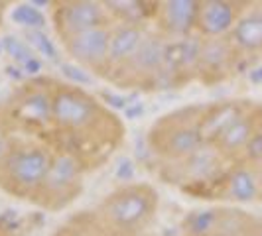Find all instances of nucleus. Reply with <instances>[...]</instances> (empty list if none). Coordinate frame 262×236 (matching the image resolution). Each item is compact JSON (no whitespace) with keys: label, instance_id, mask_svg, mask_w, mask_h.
Returning <instances> with one entry per match:
<instances>
[{"label":"nucleus","instance_id":"obj_20","mask_svg":"<svg viewBox=\"0 0 262 236\" xmlns=\"http://www.w3.org/2000/svg\"><path fill=\"white\" fill-rule=\"evenodd\" d=\"M103 6L113 24L152 28L158 0H105Z\"/></svg>","mask_w":262,"mask_h":236},{"label":"nucleus","instance_id":"obj_16","mask_svg":"<svg viewBox=\"0 0 262 236\" xmlns=\"http://www.w3.org/2000/svg\"><path fill=\"white\" fill-rule=\"evenodd\" d=\"M260 122H262V105L256 103V101H252L249 108L236 118L235 122L211 146H215L225 159H229L231 163H236L241 159L245 148L249 144V140L252 138V134L258 128Z\"/></svg>","mask_w":262,"mask_h":236},{"label":"nucleus","instance_id":"obj_21","mask_svg":"<svg viewBox=\"0 0 262 236\" xmlns=\"http://www.w3.org/2000/svg\"><path fill=\"white\" fill-rule=\"evenodd\" d=\"M46 6H50V2H18L10 6L6 16L12 24L22 28V32L46 30L50 24V16L43 10Z\"/></svg>","mask_w":262,"mask_h":236},{"label":"nucleus","instance_id":"obj_12","mask_svg":"<svg viewBox=\"0 0 262 236\" xmlns=\"http://www.w3.org/2000/svg\"><path fill=\"white\" fill-rule=\"evenodd\" d=\"M199 48H201V38L197 34L185 39L168 41L160 89H182L187 83L195 81Z\"/></svg>","mask_w":262,"mask_h":236},{"label":"nucleus","instance_id":"obj_11","mask_svg":"<svg viewBox=\"0 0 262 236\" xmlns=\"http://www.w3.org/2000/svg\"><path fill=\"white\" fill-rule=\"evenodd\" d=\"M113 26V24H111ZM111 26H99L81 32L77 36L59 41L61 52L75 65L83 67L95 77H108V43H111Z\"/></svg>","mask_w":262,"mask_h":236},{"label":"nucleus","instance_id":"obj_31","mask_svg":"<svg viewBox=\"0 0 262 236\" xmlns=\"http://www.w3.org/2000/svg\"><path fill=\"white\" fill-rule=\"evenodd\" d=\"M134 175H136L134 161L128 159V157L120 159V163L117 166V171H115V177H117L118 181H122V185H124V183H132L134 181Z\"/></svg>","mask_w":262,"mask_h":236},{"label":"nucleus","instance_id":"obj_8","mask_svg":"<svg viewBox=\"0 0 262 236\" xmlns=\"http://www.w3.org/2000/svg\"><path fill=\"white\" fill-rule=\"evenodd\" d=\"M168 41L170 39H166L162 34H158L154 28H150L146 32L138 52L132 55L130 61L117 69L106 81H111L113 85H117L120 89H136V91L160 89Z\"/></svg>","mask_w":262,"mask_h":236},{"label":"nucleus","instance_id":"obj_37","mask_svg":"<svg viewBox=\"0 0 262 236\" xmlns=\"http://www.w3.org/2000/svg\"><path fill=\"white\" fill-rule=\"evenodd\" d=\"M256 224H258V223H256ZM254 228H256V226H254ZM254 228H252V230H250L249 234H245V236H254Z\"/></svg>","mask_w":262,"mask_h":236},{"label":"nucleus","instance_id":"obj_22","mask_svg":"<svg viewBox=\"0 0 262 236\" xmlns=\"http://www.w3.org/2000/svg\"><path fill=\"white\" fill-rule=\"evenodd\" d=\"M223 207H211V209H197L187 213L182 221V232L184 236H199L217 232L219 221H221Z\"/></svg>","mask_w":262,"mask_h":236},{"label":"nucleus","instance_id":"obj_9","mask_svg":"<svg viewBox=\"0 0 262 236\" xmlns=\"http://www.w3.org/2000/svg\"><path fill=\"white\" fill-rule=\"evenodd\" d=\"M50 24L59 41L99 26H111L103 2L99 0H57L50 2Z\"/></svg>","mask_w":262,"mask_h":236},{"label":"nucleus","instance_id":"obj_2","mask_svg":"<svg viewBox=\"0 0 262 236\" xmlns=\"http://www.w3.org/2000/svg\"><path fill=\"white\" fill-rule=\"evenodd\" d=\"M160 195L150 183L118 185L95 207V217L108 236H144L156 221Z\"/></svg>","mask_w":262,"mask_h":236},{"label":"nucleus","instance_id":"obj_27","mask_svg":"<svg viewBox=\"0 0 262 236\" xmlns=\"http://www.w3.org/2000/svg\"><path fill=\"white\" fill-rule=\"evenodd\" d=\"M59 75L66 79V83L69 85H75V87H81V89H85V87H91L93 83H95V75H91L89 71H85L83 67L75 65L73 61H61L59 63Z\"/></svg>","mask_w":262,"mask_h":236},{"label":"nucleus","instance_id":"obj_30","mask_svg":"<svg viewBox=\"0 0 262 236\" xmlns=\"http://www.w3.org/2000/svg\"><path fill=\"white\" fill-rule=\"evenodd\" d=\"M16 138H18V136L6 126L4 118H2V114H0V163L4 161V157L10 154L14 142H16Z\"/></svg>","mask_w":262,"mask_h":236},{"label":"nucleus","instance_id":"obj_5","mask_svg":"<svg viewBox=\"0 0 262 236\" xmlns=\"http://www.w3.org/2000/svg\"><path fill=\"white\" fill-rule=\"evenodd\" d=\"M0 114L14 134L18 132L26 138L32 136L48 142L53 118L52 79H28L10 95L6 105L0 108Z\"/></svg>","mask_w":262,"mask_h":236},{"label":"nucleus","instance_id":"obj_19","mask_svg":"<svg viewBox=\"0 0 262 236\" xmlns=\"http://www.w3.org/2000/svg\"><path fill=\"white\" fill-rule=\"evenodd\" d=\"M148 26H128V24H113L111 26V43H108V77L126 65L132 55L138 52L144 39ZM106 77V79H108Z\"/></svg>","mask_w":262,"mask_h":236},{"label":"nucleus","instance_id":"obj_14","mask_svg":"<svg viewBox=\"0 0 262 236\" xmlns=\"http://www.w3.org/2000/svg\"><path fill=\"white\" fill-rule=\"evenodd\" d=\"M199 0H158L152 28L166 39H185L195 34Z\"/></svg>","mask_w":262,"mask_h":236},{"label":"nucleus","instance_id":"obj_6","mask_svg":"<svg viewBox=\"0 0 262 236\" xmlns=\"http://www.w3.org/2000/svg\"><path fill=\"white\" fill-rule=\"evenodd\" d=\"M229 168L231 161L225 159L215 146L203 144L185 159L158 163V177L164 183L173 185L197 199H211L217 183L223 179Z\"/></svg>","mask_w":262,"mask_h":236},{"label":"nucleus","instance_id":"obj_29","mask_svg":"<svg viewBox=\"0 0 262 236\" xmlns=\"http://www.w3.org/2000/svg\"><path fill=\"white\" fill-rule=\"evenodd\" d=\"M97 99H99L106 108H122V110L132 103V97H126V95H122V92L106 91V89L97 91Z\"/></svg>","mask_w":262,"mask_h":236},{"label":"nucleus","instance_id":"obj_4","mask_svg":"<svg viewBox=\"0 0 262 236\" xmlns=\"http://www.w3.org/2000/svg\"><path fill=\"white\" fill-rule=\"evenodd\" d=\"M53 148L46 140L16 138L10 154L0 163V191L32 203L52 166Z\"/></svg>","mask_w":262,"mask_h":236},{"label":"nucleus","instance_id":"obj_13","mask_svg":"<svg viewBox=\"0 0 262 236\" xmlns=\"http://www.w3.org/2000/svg\"><path fill=\"white\" fill-rule=\"evenodd\" d=\"M249 4L247 0H199L195 34L199 38H229Z\"/></svg>","mask_w":262,"mask_h":236},{"label":"nucleus","instance_id":"obj_36","mask_svg":"<svg viewBox=\"0 0 262 236\" xmlns=\"http://www.w3.org/2000/svg\"><path fill=\"white\" fill-rule=\"evenodd\" d=\"M199 236H223V234H217V232H211V234H199Z\"/></svg>","mask_w":262,"mask_h":236},{"label":"nucleus","instance_id":"obj_32","mask_svg":"<svg viewBox=\"0 0 262 236\" xmlns=\"http://www.w3.org/2000/svg\"><path fill=\"white\" fill-rule=\"evenodd\" d=\"M144 114V105L142 103H134L132 101L130 105L124 108V116L128 118V120H136V118H140Z\"/></svg>","mask_w":262,"mask_h":236},{"label":"nucleus","instance_id":"obj_24","mask_svg":"<svg viewBox=\"0 0 262 236\" xmlns=\"http://www.w3.org/2000/svg\"><path fill=\"white\" fill-rule=\"evenodd\" d=\"M22 38L26 39V43L34 50V53L46 63H55L59 65L61 59V50L57 48V43L53 41L46 30H36V32H22Z\"/></svg>","mask_w":262,"mask_h":236},{"label":"nucleus","instance_id":"obj_25","mask_svg":"<svg viewBox=\"0 0 262 236\" xmlns=\"http://www.w3.org/2000/svg\"><path fill=\"white\" fill-rule=\"evenodd\" d=\"M2 52L10 57L12 65L20 67V69H24L28 63L38 59V55L26 43V39L22 36H16V34H8L2 38Z\"/></svg>","mask_w":262,"mask_h":236},{"label":"nucleus","instance_id":"obj_10","mask_svg":"<svg viewBox=\"0 0 262 236\" xmlns=\"http://www.w3.org/2000/svg\"><path fill=\"white\" fill-rule=\"evenodd\" d=\"M243 61L229 38H201L195 81L205 87L227 83L241 71Z\"/></svg>","mask_w":262,"mask_h":236},{"label":"nucleus","instance_id":"obj_18","mask_svg":"<svg viewBox=\"0 0 262 236\" xmlns=\"http://www.w3.org/2000/svg\"><path fill=\"white\" fill-rule=\"evenodd\" d=\"M250 99H223L203 106L201 114V136L205 144H213L236 118L250 106Z\"/></svg>","mask_w":262,"mask_h":236},{"label":"nucleus","instance_id":"obj_15","mask_svg":"<svg viewBox=\"0 0 262 236\" xmlns=\"http://www.w3.org/2000/svg\"><path fill=\"white\" fill-rule=\"evenodd\" d=\"M211 199L233 203V205L256 203L258 201V171L241 163V161L231 163V168L223 175V179L215 187Z\"/></svg>","mask_w":262,"mask_h":236},{"label":"nucleus","instance_id":"obj_28","mask_svg":"<svg viewBox=\"0 0 262 236\" xmlns=\"http://www.w3.org/2000/svg\"><path fill=\"white\" fill-rule=\"evenodd\" d=\"M238 161L256 171L262 170V122L258 124V128L254 130L252 138L249 140V144H247Z\"/></svg>","mask_w":262,"mask_h":236},{"label":"nucleus","instance_id":"obj_7","mask_svg":"<svg viewBox=\"0 0 262 236\" xmlns=\"http://www.w3.org/2000/svg\"><path fill=\"white\" fill-rule=\"evenodd\" d=\"M87 166L66 150H53L52 166L39 185L32 205L46 213H61L77 201L85 189Z\"/></svg>","mask_w":262,"mask_h":236},{"label":"nucleus","instance_id":"obj_35","mask_svg":"<svg viewBox=\"0 0 262 236\" xmlns=\"http://www.w3.org/2000/svg\"><path fill=\"white\" fill-rule=\"evenodd\" d=\"M254 236H262V219H258V224L254 228Z\"/></svg>","mask_w":262,"mask_h":236},{"label":"nucleus","instance_id":"obj_1","mask_svg":"<svg viewBox=\"0 0 262 236\" xmlns=\"http://www.w3.org/2000/svg\"><path fill=\"white\" fill-rule=\"evenodd\" d=\"M53 118L48 144L77 156L87 170L105 163L122 144L124 124L97 95L52 79Z\"/></svg>","mask_w":262,"mask_h":236},{"label":"nucleus","instance_id":"obj_3","mask_svg":"<svg viewBox=\"0 0 262 236\" xmlns=\"http://www.w3.org/2000/svg\"><path fill=\"white\" fill-rule=\"evenodd\" d=\"M205 105H187L154 120L146 132V148L158 163L180 161L205 144L201 136V114Z\"/></svg>","mask_w":262,"mask_h":236},{"label":"nucleus","instance_id":"obj_34","mask_svg":"<svg viewBox=\"0 0 262 236\" xmlns=\"http://www.w3.org/2000/svg\"><path fill=\"white\" fill-rule=\"evenodd\" d=\"M258 201L262 203V170L258 171Z\"/></svg>","mask_w":262,"mask_h":236},{"label":"nucleus","instance_id":"obj_23","mask_svg":"<svg viewBox=\"0 0 262 236\" xmlns=\"http://www.w3.org/2000/svg\"><path fill=\"white\" fill-rule=\"evenodd\" d=\"M52 236H108L99 224L95 213H79L75 217L67 219L66 224L57 226Z\"/></svg>","mask_w":262,"mask_h":236},{"label":"nucleus","instance_id":"obj_17","mask_svg":"<svg viewBox=\"0 0 262 236\" xmlns=\"http://www.w3.org/2000/svg\"><path fill=\"white\" fill-rule=\"evenodd\" d=\"M229 39L243 59L262 57V2H250L249 8L238 18Z\"/></svg>","mask_w":262,"mask_h":236},{"label":"nucleus","instance_id":"obj_26","mask_svg":"<svg viewBox=\"0 0 262 236\" xmlns=\"http://www.w3.org/2000/svg\"><path fill=\"white\" fill-rule=\"evenodd\" d=\"M32 228V215L28 217L18 209H4L0 213V236H28Z\"/></svg>","mask_w":262,"mask_h":236},{"label":"nucleus","instance_id":"obj_33","mask_svg":"<svg viewBox=\"0 0 262 236\" xmlns=\"http://www.w3.org/2000/svg\"><path fill=\"white\" fill-rule=\"evenodd\" d=\"M10 2H0V26H2V22H4V18H6V14L10 10Z\"/></svg>","mask_w":262,"mask_h":236}]
</instances>
